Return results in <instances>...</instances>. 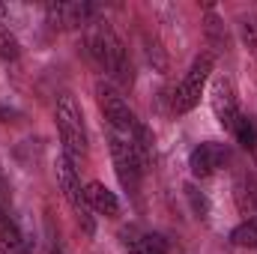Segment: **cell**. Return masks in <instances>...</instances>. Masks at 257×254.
Wrapping results in <instances>:
<instances>
[{"instance_id": "1", "label": "cell", "mask_w": 257, "mask_h": 254, "mask_svg": "<svg viewBox=\"0 0 257 254\" xmlns=\"http://www.w3.org/2000/svg\"><path fill=\"white\" fill-rule=\"evenodd\" d=\"M84 45H87V54L90 60L99 66L108 78H114L117 84L128 87L135 81V69H132V57H128L123 39L117 36V30L108 24V21H99L93 18L84 30Z\"/></svg>"}, {"instance_id": "2", "label": "cell", "mask_w": 257, "mask_h": 254, "mask_svg": "<svg viewBox=\"0 0 257 254\" xmlns=\"http://www.w3.org/2000/svg\"><path fill=\"white\" fill-rule=\"evenodd\" d=\"M54 123H57V135L63 144V156L78 168L81 162H87V126H84V114L81 105L75 102L72 93H60L57 105H54Z\"/></svg>"}, {"instance_id": "3", "label": "cell", "mask_w": 257, "mask_h": 254, "mask_svg": "<svg viewBox=\"0 0 257 254\" xmlns=\"http://www.w3.org/2000/svg\"><path fill=\"white\" fill-rule=\"evenodd\" d=\"M212 54H200V57H194L192 66H189V72H186V78L180 81V87L174 90V114H189L192 108H197V102H200V96H203V90H206V81H209V75H212Z\"/></svg>"}, {"instance_id": "4", "label": "cell", "mask_w": 257, "mask_h": 254, "mask_svg": "<svg viewBox=\"0 0 257 254\" xmlns=\"http://www.w3.org/2000/svg\"><path fill=\"white\" fill-rule=\"evenodd\" d=\"M57 183H60V189H63V197L69 200V206H72V212H75V218H78V224L84 227V233L90 236L93 230H96V224H93V209L87 206V197H84V186H81V177H78V168L66 159L63 153H60V159H57Z\"/></svg>"}, {"instance_id": "5", "label": "cell", "mask_w": 257, "mask_h": 254, "mask_svg": "<svg viewBox=\"0 0 257 254\" xmlns=\"http://www.w3.org/2000/svg\"><path fill=\"white\" fill-rule=\"evenodd\" d=\"M96 102L108 120L111 132H120V135H132L135 126L141 123L135 117V111L128 108V102L120 96V90L111 84V81H96Z\"/></svg>"}, {"instance_id": "6", "label": "cell", "mask_w": 257, "mask_h": 254, "mask_svg": "<svg viewBox=\"0 0 257 254\" xmlns=\"http://www.w3.org/2000/svg\"><path fill=\"white\" fill-rule=\"evenodd\" d=\"M111 159H114V171L123 183V189L128 194H138L141 189V177H144V168L128 144V135H120V132H111Z\"/></svg>"}, {"instance_id": "7", "label": "cell", "mask_w": 257, "mask_h": 254, "mask_svg": "<svg viewBox=\"0 0 257 254\" xmlns=\"http://www.w3.org/2000/svg\"><path fill=\"white\" fill-rule=\"evenodd\" d=\"M230 147L227 144H218V141H203V144H197L192 153H189V168H192L194 177H200V180H206V177H212V174H218L227 162H230Z\"/></svg>"}, {"instance_id": "8", "label": "cell", "mask_w": 257, "mask_h": 254, "mask_svg": "<svg viewBox=\"0 0 257 254\" xmlns=\"http://www.w3.org/2000/svg\"><path fill=\"white\" fill-rule=\"evenodd\" d=\"M45 15H48V24H54L60 30H72V27H81V24L87 27L96 15V6L84 3V0H60V3H48Z\"/></svg>"}, {"instance_id": "9", "label": "cell", "mask_w": 257, "mask_h": 254, "mask_svg": "<svg viewBox=\"0 0 257 254\" xmlns=\"http://www.w3.org/2000/svg\"><path fill=\"white\" fill-rule=\"evenodd\" d=\"M209 99H212V111H215L218 123L230 132L233 123H236V117L242 114V111H239V99H236V87H233V81H230L227 75H218V78L212 81Z\"/></svg>"}, {"instance_id": "10", "label": "cell", "mask_w": 257, "mask_h": 254, "mask_svg": "<svg viewBox=\"0 0 257 254\" xmlns=\"http://www.w3.org/2000/svg\"><path fill=\"white\" fill-rule=\"evenodd\" d=\"M84 197H87V206H90L93 212H99V215H105V218H117L120 200H117V194L108 189L105 183H99V180L87 183V186H84Z\"/></svg>"}, {"instance_id": "11", "label": "cell", "mask_w": 257, "mask_h": 254, "mask_svg": "<svg viewBox=\"0 0 257 254\" xmlns=\"http://www.w3.org/2000/svg\"><path fill=\"white\" fill-rule=\"evenodd\" d=\"M230 135L236 138V144H242V147L257 159V120L251 114H239L236 123H233V129H230Z\"/></svg>"}, {"instance_id": "12", "label": "cell", "mask_w": 257, "mask_h": 254, "mask_svg": "<svg viewBox=\"0 0 257 254\" xmlns=\"http://www.w3.org/2000/svg\"><path fill=\"white\" fill-rule=\"evenodd\" d=\"M128 254H168V242L159 233H144L128 242Z\"/></svg>"}, {"instance_id": "13", "label": "cell", "mask_w": 257, "mask_h": 254, "mask_svg": "<svg viewBox=\"0 0 257 254\" xmlns=\"http://www.w3.org/2000/svg\"><path fill=\"white\" fill-rule=\"evenodd\" d=\"M230 242H233V245H239V248H257V215H254V218H245L242 224H236V227H233Z\"/></svg>"}, {"instance_id": "14", "label": "cell", "mask_w": 257, "mask_h": 254, "mask_svg": "<svg viewBox=\"0 0 257 254\" xmlns=\"http://www.w3.org/2000/svg\"><path fill=\"white\" fill-rule=\"evenodd\" d=\"M239 36L248 51H257V15H242L239 18Z\"/></svg>"}, {"instance_id": "15", "label": "cell", "mask_w": 257, "mask_h": 254, "mask_svg": "<svg viewBox=\"0 0 257 254\" xmlns=\"http://www.w3.org/2000/svg\"><path fill=\"white\" fill-rule=\"evenodd\" d=\"M186 197H189L192 212L197 215V218H206V215H209V200H206V194H200L194 186H186Z\"/></svg>"}, {"instance_id": "16", "label": "cell", "mask_w": 257, "mask_h": 254, "mask_svg": "<svg viewBox=\"0 0 257 254\" xmlns=\"http://www.w3.org/2000/svg\"><path fill=\"white\" fill-rule=\"evenodd\" d=\"M0 54L3 57H18V42L9 33V24L6 21H0Z\"/></svg>"}, {"instance_id": "17", "label": "cell", "mask_w": 257, "mask_h": 254, "mask_svg": "<svg viewBox=\"0 0 257 254\" xmlns=\"http://www.w3.org/2000/svg\"><path fill=\"white\" fill-rule=\"evenodd\" d=\"M221 27H224V24H221V21H218L215 15H209V18H206V33H209V36L215 39V45H218V51H221V48H227V36H224V33H218Z\"/></svg>"}, {"instance_id": "18", "label": "cell", "mask_w": 257, "mask_h": 254, "mask_svg": "<svg viewBox=\"0 0 257 254\" xmlns=\"http://www.w3.org/2000/svg\"><path fill=\"white\" fill-rule=\"evenodd\" d=\"M12 200V189H9V180H6V174H3V168H0V203L6 206Z\"/></svg>"}, {"instance_id": "19", "label": "cell", "mask_w": 257, "mask_h": 254, "mask_svg": "<svg viewBox=\"0 0 257 254\" xmlns=\"http://www.w3.org/2000/svg\"><path fill=\"white\" fill-rule=\"evenodd\" d=\"M51 254H66V251L60 248V245H57V242H54V245H51Z\"/></svg>"}, {"instance_id": "20", "label": "cell", "mask_w": 257, "mask_h": 254, "mask_svg": "<svg viewBox=\"0 0 257 254\" xmlns=\"http://www.w3.org/2000/svg\"><path fill=\"white\" fill-rule=\"evenodd\" d=\"M6 215H9V212H6V206H3V203H0V221H3V218H6Z\"/></svg>"}]
</instances>
